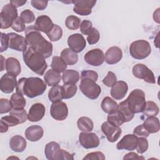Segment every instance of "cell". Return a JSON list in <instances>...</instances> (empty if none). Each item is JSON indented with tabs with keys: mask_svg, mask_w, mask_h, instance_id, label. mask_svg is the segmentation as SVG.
<instances>
[{
	"mask_svg": "<svg viewBox=\"0 0 160 160\" xmlns=\"http://www.w3.org/2000/svg\"><path fill=\"white\" fill-rule=\"evenodd\" d=\"M18 84L16 76L7 72L4 74L0 80V89L4 93H11Z\"/></svg>",
	"mask_w": 160,
	"mask_h": 160,
	"instance_id": "17",
	"label": "cell"
},
{
	"mask_svg": "<svg viewBox=\"0 0 160 160\" xmlns=\"http://www.w3.org/2000/svg\"><path fill=\"white\" fill-rule=\"evenodd\" d=\"M12 109L10 101L8 99L1 98L0 99V113L4 114L10 112Z\"/></svg>",
	"mask_w": 160,
	"mask_h": 160,
	"instance_id": "47",
	"label": "cell"
},
{
	"mask_svg": "<svg viewBox=\"0 0 160 160\" xmlns=\"http://www.w3.org/2000/svg\"><path fill=\"white\" fill-rule=\"evenodd\" d=\"M62 79L64 84H76L79 79V74L75 70L67 69L63 72Z\"/></svg>",
	"mask_w": 160,
	"mask_h": 160,
	"instance_id": "29",
	"label": "cell"
},
{
	"mask_svg": "<svg viewBox=\"0 0 160 160\" xmlns=\"http://www.w3.org/2000/svg\"><path fill=\"white\" fill-rule=\"evenodd\" d=\"M159 8H158V9H156V11L154 12L153 14V19L154 21H156L158 23H159Z\"/></svg>",
	"mask_w": 160,
	"mask_h": 160,
	"instance_id": "57",
	"label": "cell"
},
{
	"mask_svg": "<svg viewBox=\"0 0 160 160\" xmlns=\"http://www.w3.org/2000/svg\"><path fill=\"white\" fill-rule=\"evenodd\" d=\"M0 122H3L8 127H12L17 126L18 124H20L19 119L13 115L9 114V116H5L1 118Z\"/></svg>",
	"mask_w": 160,
	"mask_h": 160,
	"instance_id": "44",
	"label": "cell"
},
{
	"mask_svg": "<svg viewBox=\"0 0 160 160\" xmlns=\"http://www.w3.org/2000/svg\"><path fill=\"white\" fill-rule=\"evenodd\" d=\"M77 125L79 129L82 132H91L94 128V124L92 121L85 116L81 117L77 121Z\"/></svg>",
	"mask_w": 160,
	"mask_h": 160,
	"instance_id": "33",
	"label": "cell"
},
{
	"mask_svg": "<svg viewBox=\"0 0 160 160\" xmlns=\"http://www.w3.org/2000/svg\"><path fill=\"white\" fill-rule=\"evenodd\" d=\"M101 107L104 112L109 114L118 109V104L112 98L109 96H106L102 99L101 104Z\"/></svg>",
	"mask_w": 160,
	"mask_h": 160,
	"instance_id": "31",
	"label": "cell"
},
{
	"mask_svg": "<svg viewBox=\"0 0 160 160\" xmlns=\"http://www.w3.org/2000/svg\"><path fill=\"white\" fill-rule=\"evenodd\" d=\"M151 48L149 43L144 39L132 42L129 46V53L136 59H144L151 53Z\"/></svg>",
	"mask_w": 160,
	"mask_h": 160,
	"instance_id": "6",
	"label": "cell"
},
{
	"mask_svg": "<svg viewBox=\"0 0 160 160\" xmlns=\"http://www.w3.org/2000/svg\"><path fill=\"white\" fill-rule=\"evenodd\" d=\"M128 90V84L125 81H118L112 86L111 95L116 100H121L126 95Z\"/></svg>",
	"mask_w": 160,
	"mask_h": 160,
	"instance_id": "21",
	"label": "cell"
},
{
	"mask_svg": "<svg viewBox=\"0 0 160 160\" xmlns=\"http://www.w3.org/2000/svg\"><path fill=\"white\" fill-rule=\"evenodd\" d=\"M123 159H144V158L143 156H139L138 154L135 152H131L126 154L124 156Z\"/></svg>",
	"mask_w": 160,
	"mask_h": 160,
	"instance_id": "55",
	"label": "cell"
},
{
	"mask_svg": "<svg viewBox=\"0 0 160 160\" xmlns=\"http://www.w3.org/2000/svg\"><path fill=\"white\" fill-rule=\"evenodd\" d=\"M87 36V41L91 45L97 43L99 41L100 38L99 32L98 30L95 28H92Z\"/></svg>",
	"mask_w": 160,
	"mask_h": 160,
	"instance_id": "43",
	"label": "cell"
},
{
	"mask_svg": "<svg viewBox=\"0 0 160 160\" xmlns=\"http://www.w3.org/2000/svg\"><path fill=\"white\" fill-rule=\"evenodd\" d=\"M79 141L85 149L95 148L99 146L100 140L96 134L94 132H82L79 134Z\"/></svg>",
	"mask_w": 160,
	"mask_h": 160,
	"instance_id": "10",
	"label": "cell"
},
{
	"mask_svg": "<svg viewBox=\"0 0 160 160\" xmlns=\"http://www.w3.org/2000/svg\"><path fill=\"white\" fill-rule=\"evenodd\" d=\"M45 111L46 109L42 104L39 102L33 104L29 110L28 119L31 122H38L44 117Z\"/></svg>",
	"mask_w": 160,
	"mask_h": 160,
	"instance_id": "19",
	"label": "cell"
},
{
	"mask_svg": "<svg viewBox=\"0 0 160 160\" xmlns=\"http://www.w3.org/2000/svg\"><path fill=\"white\" fill-rule=\"evenodd\" d=\"M46 35L51 41H57L62 38V29L58 25L54 24L51 30Z\"/></svg>",
	"mask_w": 160,
	"mask_h": 160,
	"instance_id": "38",
	"label": "cell"
},
{
	"mask_svg": "<svg viewBox=\"0 0 160 160\" xmlns=\"http://www.w3.org/2000/svg\"><path fill=\"white\" fill-rule=\"evenodd\" d=\"M10 102L12 109H24L26 106V101L23 95L18 93L17 92L13 93L10 99Z\"/></svg>",
	"mask_w": 160,
	"mask_h": 160,
	"instance_id": "32",
	"label": "cell"
},
{
	"mask_svg": "<svg viewBox=\"0 0 160 160\" xmlns=\"http://www.w3.org/2000/svg\"><path fill=\"white\" fill-rule=\"evenodd\" d=\"M79 89L84 96L91 99H97L101 92V87L94 81L89 78L81 79Z\"/></svg>",
	"mask_w": 160,
	"mask_h": 160,
	"instance_id": "8",
	"label": "cell"
},
{
	"mask_svg": "<svg viewBox=\"0 0 160 160\" xmlns=\"http://www.w3.org/2000/svg\"><path fill=\"white\" fill-rule=\"evenodd\" d=\"M44 131L41 126L38 125H32L28 127L25 131L26 138L32 142H36L40 140L43 136Z\"/></svg>",
	"mask_w": 160,
	"mask_h": 160,
	"instance_id": "23",
	"label": "cell"
},
{
	"mask_svg": "<svg viewBox=\"0 0 160 160\" xmlns=\"http://www.w3.org/2000/svg\"><path fill=\"white\" fill-rule=\"evenodd\" d=\"M23 60L26 65L34 72L42 76L48 68L45 58L31 47L22 52Z\"/></svg>",
	"mask_w": 160,
	"mask_h": 160,
	"instance_id": "3",
	"label": "cell"
},
{
	"mask_svg": "<svg viewBox=\"0 0 160 160\" xmlns=\"http://www.w3.org/2000/svg\"><path fill=\"white\" fill-rule=\"evenodd\" d=\"M68 45L70 49L76 53H78L86 48V41L82 34L75 33L68 37Z\"/></svg>",
	"mask_w": 160,
	"mask_h": 160,
	"instance_id": "15",
	"label": "cell"
},
{
	"mask_svg": "<svg viewBox=\"0 0 160 160\" xmlns=\"http://www.w3.org/2000/svg\"><path fill=\"white\" fill-rule=\"evenodd\" d=\"M118 109L121 112V114L122 115L126 122H129L133 119V118L134 116V114L131 112V111L129 109L125 100L121 102L118 104Z\"/></svg>",
	"mask_w": 160,
	"mask_h": 160,
	"instance_id": "36",
	"label": "cell"
},
{
	"mask_svg": "<svg viewBox=\"0 0 160 160\" xmlns=\"http://www.w3.org/2000/svg\"><path fill=\"white\" fill-rule=\"evenodd\" d=\"M122 58L121 49L117 46L109 48L105 53L104 61L109 64H115L119 62Z\"/></svg>",
	"mask_w": 160,
	"mask_h": 160,
	"instance_id": "20",
	"label": "cell"
},
{
	"mask_svg": "<svg viewBox=\"0 0 160 160\" xmlns=\"http://www.w3.org/2000/svg\"><path fill=\"white\" fill-rule=\"evenodd\" d=\"M117 81L116 74L112 71H109L106 76L103 79L102 82L108 87H112Z\"/></svg>",
	"mask_w": 160,
	"mask_h": 160,
	"instance_id": "46",
	"label": "cell"
},
{
	"mask_svg": "<svg viewBox=\"0 0 160 160\" xmlns=\"http://www.w3.org/2000/svg\"><path fill=\"white\" fill-rule=\"evenodd\" d=\"M9 147L14 152H21L26 148V141L20 135L12 136L9 141Z\"/></svg>",
	"mask_w": 160,
	"mask_h": 160,
	"instance_id": "24",
	"label": "cell"
},
{
	"mask_svg": "<svg viewBox=\"0 0 160 160\" xmlns=\"http://www.w3.org/2000/svg\"><path fill=\"white\" fill-rule=\"evenodd\" d=\"M50 114L55 120H64L68 115V108L66 104L62 101L53 102L51 106Z\"/></svg>",
	"mask_w": 160,
	"mask_h": 160,
	"instance_id": "14",
	"label": "cell"
},
{
	"mask_svg": "<svg viewBox=\"0 0 160 160\" xmlns=\"http://www.w3.org/2000/svg\"><path fill=\"white\" fill-rule=\"evenodd\" d=\"M9 114L13 115L15 117H16L19 119L20 124L24 123V122L26 121L28 119V114L26 110H24V109H12L9 112Z\"/></svg>",
	"mask_w": 160,
	"mask_h": 160,
	"instance_id": "41",
	"label": "cell"
},
{
	"mask_svg": "<svg viewBox=\"0 0 160 160\" xmlns=\"http://www.w3.org/2000/svg\"><path fill=\"white\" fill-rule=\"evenodd\" d=\"M63 92V99H68L72 98L77 92V86L76 84H64L62 86Z\"/></svg>",
	"mask_w": 160,
	"mask_h": 160,
	"instance_id": "39",
	"label": "cell"
},
{
	"mask_svg": "<svg viewBox=\"0 0 160 160\" xmlns=\"http://www.w3.org/2000/svg\"><path fill=\"white\" fill-rule=\"evenodd\" d=\"M134 134H135L137 136L143 137V138H147L149 136V133L146 131V129L144 128L142 124L138 125L136 126L133 131Z\"/></svg>",
	"mask_w": 160,
	"mask_h": 160,
	"instance_id": "53",
	"label": "cell"
},
{
	"mask_svg": "<svg viewBox=\"0 0 160 160\" xmlns=\"http://www.w3.org/2000/svg\"><path fill=\"white\" fill-rule=\"evenodd\" d=\"M60 57L67 65L72 66L76 64L78 61L77 53L72 51L69 48L64 49L61 52Z\"/></svg>",
	"mask_w": 160,
	"mask_h": 160,
	"instance_id": "28",
	"label": "cell"
},
{
	"mask_svg": "<svg viewBox=\"0 0 160 160\" xmlns=\"http://www.w3.org/2000/svg\"><path fill=\"white\" fill-rule=\"evenodd\" d=\"M44 154L46 158L49 160H72L74 155L70 154L68 151L62 149L59 144L54 141L48 142L44 149Z\"/></svg>",
	"mask_w": 160,
	"mask_h": 160,
	"instance_id": "5",
	"label": "cell"
},
{
	"mask_svg": "<svg viewBox=\"0 0 160 160\" xmlns=\"http://www.w3.org/2000/svg\"><path fill=\"white\" fill-rule=\"evenodd\" d=\"M44 79L46 83L49 86L58 85L61 79L60 72L52 69H49L44 75Z\"/></svg>",
	"mask_w": 160,
	"mask_h": 160,
	"instance_id": "27",
	"label": "cell"
},
{
	"mask_svg": "<svg viewBox=\"0 0 160 160\" xmlns=\"http://www.w3.org/2000/svg\"><path fill=\"white\" fill-rule=\"evenodd\" d=\"M11 28L18 32H22L26 29L25 27V23L22 21L20 17H18L17 19L13 22Z\"/></svg>",
	"mask_w": 160,
	"mask_h": 160,
	"instance_id": "48",
	"label": "cell"
},
{
	"mask_svg": "<svg viewBox=\"0 0 160 160\" xmlns=\"http://www.w3.org/2000/svg\"><path fill=\"white\" fill-rule=\"evenodd\" d=\"M51 68L59 72H63L67 68V64L59 56H53L51 64Z\"/></svg>",
	"mask_w": 160,
	"mask_h": 160,
	"instance_id": "37",
	"label": "cell"
},
{
	"mask_svg": "<svg viewBox=\"0 0 160 160\" xmlns=\"http://www.w3.org/2000/svg\"><path fill=\"white\" fill-rule=\"evenodd\" d=\"M85 61L89 65L93 66H99L104 61V54L100 49H94L89 51L84 55Z\"/></svg>",
	"mask_w": 160,
	"mask_h": 160,
	"instance_id": "16",
	"label": "cell"
},
{
	"mask_svg": "<svg viewBox=\"0 0 160 160\" xmlns=\"http://www.w3.org/2000/svg\"><path fill=\"white\" fill-rule=\"evenodd\" d=\"M8 36L10 49L22 52L27 49L28 44L25 38L14 32H9Z\"/></svg>",
	"mask_w": 160,
	"mask_h": 160,
	"instance_id": "13",
	"label": "cell"
},
{
	"mask_svg": "<svg viewBox=\"0 0 160 160\" xmlns=\"http://www.w3.org/2000/svg\"><path fill=\"white\" fill-rule=\"evenodd\" d=\"M46 83L38 77L21 78L18 82L16 92L28 98H34L42 95L46 89Z\"/></svg>",
	"mask_w": 160,
	"mask_h": 160,
	"instance_id": "2",
	"label": "cell"
},
{
	"mask_svg": "<svg viewBox=\"0 0 160 160\" xmlns=\"http://www.w3.org/2000/svg\"><path fill=\"white\" fill-rule=\"evenodd\" d=\"M105 159V156L100 151L90 152L83 158V160H104Z\"/></svg>",
	"mask_w": 160,
	"mask_h": 160,
	"instance_id": "49",
	"label": "cell"
},
{
	"mask_svg": "<svg viewBox=\"0 0 160 160\" xmlns=\"http://www.w3.org/2000/svg\"><path fill=\"white\" fill-rule=\"evenodd\" d=\"M96 3V0H76L73 1V11L81 16H88L91 14L92 8Z\"/></svg>",
	"mask_w": 160,
	"mask_h": 160,
	"instance_id": "11",
	"label": "cell"
},
{
	"mask_svg": "<svg viewBox=\"0 0 160 160\" xmlns=\"http://www.w3.org/2000/svg\"><path fill=\"white\" fill-rule=\"evenodd\" d=\"M159 111L158 105L152 101H149L146 102L145 108L142 112L147 117L149 116H156Z\"/></svg>",
	"mask_w": 160,
	"mask_h": 160,
	"instance_id": "35",
	"label": "cell"
},
{
	"mask_svg": "<svg viewBox=\"0 0 160 160\" xmlns=\"http://www.w3.org/2000/svg\"><path fill=\"white\" fill-rule=\"evenodd\" d=\"M31 4L34 8L39 11H42L46 8L48 1L43 0H32L31 1Z\"/></svg>",
	"mask_w": 160,
	"mask_h": 160,
	"instance_id": "52",
	"label": "cell"
},
{
	"mask_svg": "<svg viewBox=\"0 0 160 160\" xmlns=\"http://www.w3.org/2000/svg\"><path fill=\"white\" fill-rule=\"evenodd\" d=\"M5 68L7 72L15 76H18L21 71V66L19 61L15 58L10 57L6 60Z\"/></svg>",
	"mask_w": 160,
	"mask_h": 160,
	"instance_id": "25",
	"label": "cell"
},
{
	"mask_svg": "<svg viewBox=\"0 0 160 160\" xmlns=\"http://www.w3.org/2000/svg\"><path fill=\"white\" fill-rule=\"evenodd\" d=\"M26 2V1H20V0H12L9 3H11V4H12L13 6H14L16 8L20 6H23L24 4H25Z\"/></svg>",
	"mask_w": 160,
	"mask_h": 160,
	"instance_id": "56",
	"label": "cell"
},
{
	"mask_svg": "<svg viewBox=\"0 0 160 160\" xmlns=\"http://www.w3.org/2000/svg\"><path fill=\"white\" fill-rule=\"evenodd\" d=\"M83 78L91 79L96 82L98 80V74L94 71L84 70V71H82L81 74V79H83Z\"/></svg>",
	"mask_w": 160,
	"mask_h": 160,
	"instance_id": "50",
	"label": "cell"
},
{
	"mask_svg": "<svg viewBox=\"0 0 160 160\" xmlns=\"http://www.w3.org/2000/svg\"><path fill=\"white\" fill-rule=\"evenodd\" d=\"M9 48V39L8 34L4 32L1 33V52L7 50Z\"/></svg>",
	"mask_w": 160,
	"mask_h": 160,
	"instance_id": "54",
	"label": "cell"
},
{
	"mask_svg": "<svg viewBox=\"0 0 160 160\" xmlns=\"http://www.w3.org/2000/svg\"><path fill=\"white\" fill-rule=\"evenodd\" d=\"M101 131L106 136L108 141L111 142L116 141L122 133V130L119 126H114L108 121H105L102 124Z\"/></svg>",
	"mask_w": 160,
	"mask_h": 160,
	"instance_id": "12",
	"label": "cell"
},
{
	"mask_svg": "<svg viewBox=\"0 0 160 160\" xmlns=\"http://www.w3.org/2000/svg\"><path fill=\"white\" fill-rule=\"evenodd\" d=\"M1 71H3V70H4V68H3V66H4V64H3V61H4V57H3L2 55H1Z\"/></svg>",
	"mask_w": 160,
	"mask_h": 160,
	"instance_id": "59",
	"label": "cell"
},
{
	"mask_svg": "<svg viewBox=\"0 0 160 160\" xmlns=\"http://www.w3.org/2000/svg\"><path fill=\"white\" fill-rule=\"evenodd\" d=\"M48 98L51 102H56L61 101L63 99L62 88L59 85L52 86L48 92Z\"/></svg>",
	"mask_w": 160,
	"mask_h": 160,
	"instance_id": "30",
	"label": "cell"
},
{
	"mask_svg": "<svg viewBox=\"0 0 160 160\" xmlns=\"http://www.w3.org/2000/svg\"><path fill=\"white\" fill-rule=\"evenodd\" d=\"M17 8L11 3L4 6L0 12L1 29H8L11 27L13 22L17 19Z\"/></svg>",
	"mask_w": 160,
	"mask_h": 160,
	"instance_id": "7",
	"label": "cell"
},
{
	"mask_svg": "<svg viewBox=\"0 0 160 160\" xmlns=\"http://www.w3.org/2000/svg\"><path fill=\"white\" fill-rule=\"evenodd\" d=\"M107 120V121L116 126H120L124 122H126L124 118L118 109H116L108 114Z\"/></svg>",
	"mask_w": 160,
	"mask_h": 160,
	"instance_id": "34",
	"label": "cell"
},
{
	"mask_svg": "<svg viewBox=\"0 0 160 160\" xmlns=\"http://www.w3.org/2000/svg\"><path fill=\"white\" fill-rule=\"evenodd\" d=\"M0 123H1V130H0V132L1 133L7 132L8 130L9 127L7 125H6L5 124H4L3 122H0Z\"/></svg>",
	"mask_w": 160,
	"mask_h": 160,
	"instance_id": "58",
	"label": "cell"
},
{
	"mask_svg": "<svg viewBox=\"0 0 160 160\" xmlns=\"http://www.w3.org/2000/svg\"><path fill=\"white\" fill-rule=\"evenodd\" d=\"M81 20L80 19L73 15H70L67 17L65 21L66 26L71 30H76L80 26Z\"/></svg>",
	"mask_w": 160,
	"mask_h": 160,
	"instance_id": "40",
	"label": "cell"
},
{
	"mask_svg": "<svg viewBox=\"0 0 160 160\" xmlns=\"http://www.w3.org/2000/svg\"><path fill=\"white\" fill-rule=\"evenodd\" d=\"M54 24L51 19L46 15H41L37 18L34 26L39 31L46 34L48 33L52 28Z\"/></svg>",
	"mask_w": 160,
	"mask_h": 160,
	"instance_id": "22",
	"label": "cell"
},
{
	"mask_svg": "<svg viewBox=\"0 0 160 160\" xmlns=\"http://www.w3.org/2000/svg\"><path fill=\"white\" fill-rule=\"evenodd\" d=\"M92 28V23L89 20H84L80 24V31L85 35H88L89 32Z\"/></svg>",
	"mask_w": 160,
	"mask_h": 160,
	"instance_id": "51",
	"label": "cell"
},
{
	"mask_svg": "<svg viewBox=\"0 0 160 160\" xmlns=\"http://www.w3.org/2000/svg\"><path fill=\"white\" fill-rule=\"evenodd\" d=\"M25 36L28 44L34 51L42 54L45 58L52 55V44L48 41L34 26L26 28Z\"/></svg>",
	"mask_w": 160,
	"mask_h": 160,
	"instance_id": "1",
	"label": "cell"
},
{
	"mask_svg": "<svg viewBox=\"0 0 160 160\" xmlns=\"http://www.w3.org/2000/svg\"><path fill=\"white\" fill-rule=\"evenodd\" d=\"M129 109L133 114L142 112L146 106L144 92L139 89L132 90L125 100Z\"/></svg>",
	"mask_w": 160,
	"mask_h": 160,
	"instance_id": "4",
	"label": "cell"
},
{
	"mask_svg": "<svg viewBox=\"0 0 160 160\" xmlns=\"http://www.w3.org/2000/svg\"><path fill=\"white\" fill-rule=\"evenodd\" d=\"M133 75L139 79L151 84L156 83V78L154 73L146 65L143 64H137L132 68Z\"/></svg>",
	"mask_w": 160,
	"mask_h": 160,
	"instance_id": "9",
	"label": "cell"
},
{
	"mask_svg": "<svg viewBox=\"0 0 160 160\" xmlns=\"http://www.w3.org/2000/svg\"><path fill=\"white\" fill-rule=\"evenodd\" d=\"M138 141V138L135 134H126L116 144V148L118 150L133 151L136 148Z\"/></svg>",
	"mask_w": 160,
	"mask_h": 160,
	"instance_id": "18",
	"label": "cell"
},
{
	"mask_svg": "<svg viewBox=\"0 0 160 160\" xmlns=\"http://www.w3.org/2000/svg\"><path fill=\"white\" fill-rule=\"evenodd\" d=\"M142 125L149 134L156 133L160 129L159 121L156 116L148 117L144 120Z\"/></svg>",
	"mask_w": 160,
	"mask_h": 160,
	"instance_id": "26",
	"label": "cell"
},
{
	"mask_svg": "<svg viewBox=\"0 0 160 160\" xmlns=\"http://www.w3.org/2000/svg\"><path fill=\"white\" fill-rule=\"evenodd\" d=\"M19 17L25 24L32 23L35 20V16L33 12L29 9H25L22 11Z\"/></svg>",
	"mask_w": 160,
	"mask_h": 160,
	"instance_id": "42",
	"label": "cell"
},
{
	"mask_svg": "<svg viewBox=\"0 0 160 160\" xmlns=\"http://www.w3.org/2000/svg\"><path fill=\"white\" fill-rule=\"evenodd\" d=\"M136 150L138 153L142 154L145 152L148 149V141L146 138L141 137L138 138Z\"/></svg>",
	"mask_w": 160,
	"mask_h": 160,
	"instance_id": "45",
	"label": "cell"
}]
</instances>
